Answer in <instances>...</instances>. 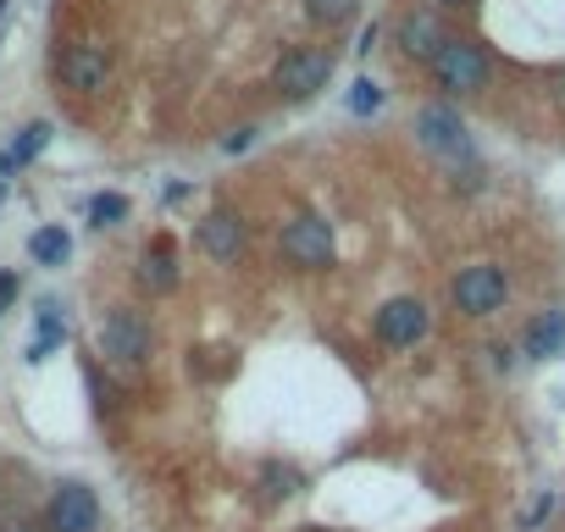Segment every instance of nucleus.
Returning <instances> with one entry per match:
<instances>
[{
    "label": "nucleus",
    "instance_id": "nucleus-1",
    "mask_svg": "<svg viewBox=\"0 0 565 532\" xmlns=\"http://www.w3.org/2000/svg\"><path fill=\"white\" fill-rule=\"evenodd\" d=\"M427 78H433V89H438V100H477V95H488V84H493V56H488V45L482 40H471V34H455L449 45H444V56L427 67Z\"/></svg>",
    "mask_w": 565,
    "mask_h": 532
},
{
    "label": "nucleus",
    "instance_id": "nucleus-2",
    "mask_svg": "<svg viewBox=\"0 0 565 532\" xmlns=\"http://www.w3.org/2000/svg\"><path fill=\"white\" fill-rule=\"evenodd\" d=\"M277 255L295 273H333V260H339L333 222L322 211H289L277 222Z\"/></svg>",
    "mask_w": 565,
    "mask_h": 532
},
{
    "label": "nucleus",
    "instance_id": "nucleus-3",
    "mask_svg": "<svg viewBox=\"0 0 565 532\" xmlns=\"http://www.w3.org/2000/svg\"><path fill=\"white\" fill-rule=\"evenodd\" d=\"M411 134H416V145L427 150V156H438L444 167H477V139H471V128H466V117L449 106V100H422L416 106V117H411Z\"/></svg>",
    "mask_w": 565,
    "mask_h": 532
},
{
    "label": "nucleus",
    "instance_id": "nucleus-4",
    "mask_svg": "<svg viewBox=\"0 0 565 532\" xmlns=\"http://www.w3.org/2000/svg\"><path fill=\"white\" fill-rule=\"evenodd\" d=\"M510 300V273L499 260H466L455 266V278H449V306L466 317V322H488L499 317Z\"/></svg>",
    "mask_w": 565,
    "mask_h": 532
},
{
    "label": "nucleus",
    "instance_id": "nucleus-5",
    "mask_svg": "<svg viewBox=\"0 0 565 532\" xmlns=\"http://www.w3.org/2000/svg\"><path fill=\"white\" fill-rule=\"evenodd\" d=\"M328 84H333V51L328 45H289L277 56V67H271V89H277V100H289V106L317 100Z\"/></svg>",
    "mask_w": 565,
    "mask_h": 532
},
{
    "label": "nucleus",
    "instance_id": "nucleus-6",
    "mask_svg": "<svg viewBox=\"0 0 565 532\" xmlns=\"http://www.w3.org/2000/svg\"><path fill=\"white\" fill-rule=\"evenodd\" d=\"M150 350H156V339H150L145 311H134V306H111L106 322H100V355H106L111 366H122V372H139V366L150 361Z\"/></svg>",
    "mask_w": 565,
    "mask_h": 532
},
{
    "label": "nucleus",
    "instance_id": "nucleus-7",
    "mask_svg": "<svg viewBox=\"0 0 565 532\" xmlns=\"http://www.w3.org/2000/svg\"><path fill=\"white\" fill-rule=\"evenodd\" d=\"M449 40H455V29H449V18H444L438 7H411V12H399V23H394V45H399V56L416 62V67H433Z\"/></svg>",
    "mask_w": 565,
    "mask_h": 532
},
{
    "label": "nucleus",
    "instance_id": "nucleus-8",
    "mask_svg": "<svg viewBox=\"0 0 565 532\" xmlns=\"http://www.w3.org/2000/svg\"><path fill=\"white\" fill-rule=\"evenodd\" d=\"M427 328H433V311H427V300H416V295H394V300H383V306L372 311V339H377L383 350H411V344L427 339Z\"/></svg>",
    "mask_w": 565,
    "mask_h": 532
},
{
    "label": "nucleus",
    "instance_id": "nucleus-9",
    "mask_svg": "<svg viewBox=\"0 0 565 532\" xmlns=\"http://www.w3.org/2000/svg\"><path fill=\"white\" fill-rule=\"evenodd\" d=\"M56 78L73 89V95H100L111 84V51L100 40H73L62 56H56Z\"/></svg>",
    "mask_w": 565,
    "mask_h": 532
},
{
    "label": "nucleus",
    "instance_id": "nucleus-10",
    "mask_svg": "<svg viewBox=\"0 0 565 532\" xmlns=\"http://www.w3.org/2000/svg\"><path fill=\"white\" fill-rule=\"evenodd\" d=\"M194 244H200L205 260L233 266V260H244V249H249V222H244L233 205H216V211H205V222L194 227Z\"/></svg>",
    "mask_w": 565,
    "mask_h": 532
},
{
    "label": "nucleus",
    "instance_id": "nucleus-11",
    "mask_svg": "<svg viewBox=\"0 0 565 532\" xmlns=\"http://www.w3.org/2000/svg\"><path fill=\"white\" fill-rule=\"evenodd\" d=\"M45 521L51 532H100V493L89 482H56Z\"/></svg>",
    "mask_w": 565,
    "mask_h": 532
},
{
    "label": "nucleus",
    "instance_id": "nucleus-12",
    "mask_svg": "<svg viewBox=\"0 0 565 532\" xmlns=\"http://www.w3.org/2000/svg\"><path fill=\"white\" fill-rule=\"evenodd\" d=\"M521 355L526 361H554V355H565V311H537L526 328H521Z\"/></svg>",
    "mask_w": 565,
    "mask_h": 532
},
{
    "label": "nucleus",
    "instance_id": "nucleus-13",
    "mask_svg": "<svg viewBox=\"0 0 565 532\" xmlns=\"http://www.w3.org/2000/svg\"><path fill=\"white\" fill-rule=\"evenodd\" d=\"M139 289H150V295H172L178 289V249H172V238H156L139 255Z\"/></svg>",
    "mask_w": 565,
    "mask_h": 532
},
{
    "label": "nucleus",
    "instance_id": "nucleus-14",
    "mask_svg": "<svg viewBox=\"0 0 565 532\" xmlns=\"http://www.w3.org/2000/svg\"><path fill=\"white\" fill-rule=\"evenodd\" d=\"M62 339H67V322H62V306L56 300H45L40 306V328H34V344H29V361L40 366L51 350H62Z\"/></svg>",
    "mask_w": 565,
    "mask_h": 532
},
{
    "label": "nucleus",
    "instance_id": "nucleus-15",
    "mask_svg": "<svg viewBox=\"0 0 565 532\" xmlns=\"http://www.w3.org/2000/svg\"><path fill=\"white\" fill-rule=\"evenodd\" d=\"M355 7H361V0H300V12H306V23L311 29H344L350 18H355Z\"/></svg>",
    "mask_w": 565,
    "mask_h": 532
},
{
    "label": "nucleus",
    "instance_id": "nucleus-16",
    "mask_svg": "<svg viewBox=\"0 0 565 532\" xmlns=\"http://www.w3.org/2000/svg\"><path fill=\"white\" fill-rule=\"evenodd\" d=\"M260 488H266V499H289L306 488V471H295L289 460H260Z\"/></svg>",
    "mask_w": 565,
    "mask_h": 532
},
{
    "label": "nucleus",
    "instance_id": "nucleus-17",
    "mask_svg": "<svg viewBox=\"0 0 565 532\" xmlns=\"http://www.w3.org/2000/svg\"><path fill=\"white\" fill-rule=\"evenodd\" d=\"M29 255H34L40 266H62V260L73 255V238H67V227H40V233L29 238Z\"/></svg>",
    "mask_w": 565,
    "mask_h": 532
},
{
    "label": "nucleus",
    "instance_id": "nucleus-18",
    "mask_svg": "<svg viewBox=\"0 0 565 532\" xmlns=\"http://www.w3.org/2000/svg\"><path fill=\"white\" fill-rule=\"evenodd\" d=\"M45 145H51V123H29V128H23V139L12 145V161L23 167V161H34Z\"/></svg>",
    "mask_w": 565,
    "mask_h": 532
},
{
    "label": "nucleus",
    "instance_id": "nucleus-19",
    "mask_svg": "<svg viewBox=\"0 0 565 532\" xmlns=\"http://www.w3.org/2000/svg\"><path fill=\"white\" fill-rule=\"evenodd\" d=\"M122 216H128V200H122V194H95V200H89V222H95V227H117Z\"/></svg>",
    "mask_w": 565,
    "mask_h": 532
},
{
    "label": "nucleus",
    "instance_id": "nucleus-20",
    "mask_svg": "<svg viewBox=\"0 0 565 532\" xmlns=\"http://www.w3.org/2000/svg\"><path fill=\"white\" fill-rule=\"evenodd\" d=\"M377 106H383V89H377L372 78H355V84H350V111H361V117H372Z\"/></svg>",
    "mask_w": 565,
    "mask_h": 532
},
{
    "label": "nucleus",
    "instance_id": "nucleus-21",
    "mask_svg": "<svg viewBox=\"0 0 565 532\" xmlns=\"http://www.w3.org/2000/svg\"><path fill=\"white\" fill-rule=\"evenodd\" d=\"M255 139H260V128H255V123H238V128H233V134L222 139V150H227V156H244V150H249Z\"/></svg>",
    "mask_w": 565,
    "mask_h": 532
},
{
    "label": "nucleus",
    "instance_id": "nucleus-22",
    "mask_svg": "<svg viewBox=\"0 0 565 532\" xmlns=\"http://www.w3.org/2000/svg\"><path fill=\"white\" fill-rule=\"evenodd\" d=\"M543 515H548V493H543V499H537V504L521 515V532H537V526H543Z\"/></svg>",
    "mask_w": 565,
    "mask_h": 532
},
{
    "label": "nucleus",
    "instance_id": "nucleus-23",
    "mask_svg": "<svg viewBox=\"0 0 565 532\" xmlns=\"http://www.w3.org/2000/svg\"><path fill=\"white\" fill-rule=\"evenodd\" d=\"M427 7H438V12L449 18V12H471V7H477V0H427Z\"/></svg>",
    "mask_w": 565,
    "mask_h": 532
},
{
    "label": "nucleus",
    "instance_id": "nucleus-24",
    "mask_svg": "<svg viewBox=\"0 0 565 532\" xmlns=\"http://www.w3.org/2000/svg\"><path fill=\"white\" fill-rule=\"evenodd\" d=\"M12 295H18V273H0V311H7Z\"/></svg>",
    "mask_w": 565,
    "mask_h": 532
},
{
    "label": "nucleus",
    "instance_id": "nucleus-25",
    "mask_svg": "<svg viewBox=\"0 0 565 532\" xmlns=\"http://www.w3.org/2000/svg\"><path fill=\"white\" fill-rule=\"evenodd\" d=\"M7 504H12V488L0 482V532H12V515H7Z\"/></svg>",
    "mask_w": 565,
    "mask_h": 532
},
{
    "label": "nucleus",
    "instance_id": "nucleus-26",
    "mask_svg": "<svg viewBox=\"0 0 565 532\" xmlns=\"http://www.w3.org/2000/svg\"><path fill=\"white\" fill-rule=\"evenodd\" d=\"M554 100H559V106H565V73H559V78H554Z\"/></svg>",
    "mask_w": 565,
    "mask_h": 532
},
{
    "label": "nucleus",
    "instance_id": "nucleus-27",
    "mask_svg": "<svg viewBox=\"0 0 565 532\" xmlns=\"http://www.w3.org/2000/svg\"><path fill=\"white\" fill-rule=\"evenodd\" d=\"M0 200H7V183H0Z\"/></svg>",
    "mask_w": 565,
    "mask_h": 532
}]
</instances>
